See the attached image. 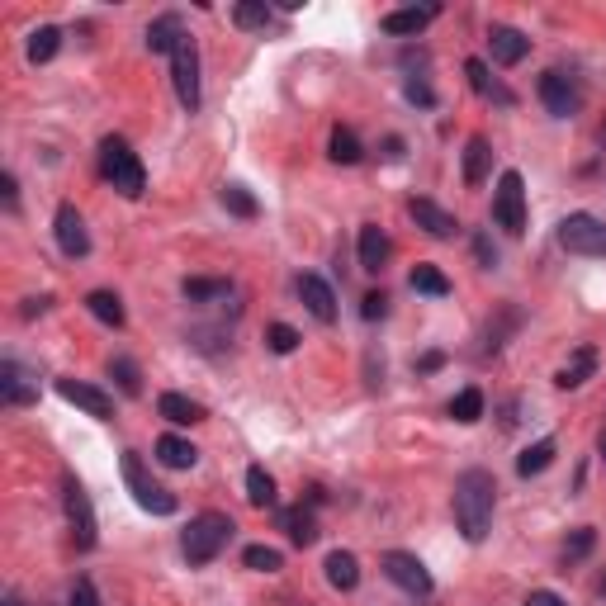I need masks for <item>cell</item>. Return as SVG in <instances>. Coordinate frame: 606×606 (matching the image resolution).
Segmentation results:
<instances>
[{
  "label": "cell",
  "mask_w": 606,
  "mask_h": 606,
  "mask_svg": "<svg viewBox=\"0 0 606 606\" xmlns=\"http://www.w3.org/2000/svg\"><path fill=\"white\" fill-rule=\"evenodd\" d=\"M232 24H237V29H270V5L266 0H242V5H232Z\"/></svg>",
  "instance_id": "37"
},
{
  "label": "cell",
  "mask_w": 606,
  "mask_h": 606,
  "mask_svg": "<svg viewBox=\"0 0 606 606\" xmlns=\"http://www.w3.org/2000/svg\"><path fill=\"white\" fill-rule=\"evenodd\" d=\"M242 564H247L251 573H280L285 569V554L275 550V545H247V550H242Z\"/></svg>",
  "instance_id": "36"
},
{
  "label": "cell",
  "mask_w": 606,
  "mask_h": 606,
  "mask_svg": "<svg viewBox=\"0 0 606 606\" xmlns=\"http://www.w3.org/2000/svg\"><path fill=\"white\" fill-rule=\"evenodd\" d=\"M384 578H389L393 588H403L408 597H417V602H427L431 592H436V583H431V573H427V564L417 559V554H408V550H389L384 559Z\"/></svg>",
  "instance_id": "8"
},
{
  "label": "cell",
  "mask_w": 606,
  "mask_h": 606,
  "mask_svg": "<svg viewBox=\"0 0 606 606\" xmlns=\"http://www.w3.org/2000/svg\"><path fill=\"white\" fill-rule=\"evenodd\" d=\"M602 464H606V436H602Z\"/></svg>",
  "instance_id": "51"
},
{
  "label": "cell",
  "mask_w": 606,
  "mask_h": 606,
  "mask_svg": "<svg viewBox=\"0 0 606 606\" xmlns=\"http://www.w3.org/2000/svg\"><path fill=\"white\" fill-rule=\"evenodd\" d=\"M57 48H62V29H53V24H43V29H34V34H29V62H34V67L53 62Z\"/></svg>",
  "instance_id": "33"
},
{
  "label": "cell",
  "mask_w": 606,
  "mask_h": 606,
  "mask_svg": "<svg viewBox=\"0 0 606 606\" xmlns=\"http://www.w3.org/2000/svg\"><path fill=\"white\" fill-rule=\"evenodd\" d=\"M403 95H408L412 105H422V109H431L436 105V90L422 81V76H408V86H403Z\"/></svg>",
  "instance_id": "43"
},
{
  "label": "cell",
  "mask_w": 606,
  "mask_h": 606,
  "mask_svg": "<svg viewBox=\"0 0 606 606\" xmlns=\"http://www.w3.org/2000/svg\"><path fill=\"white\" fill-rule=\"evenodd\" d=\"M441 360H446L441 351H431V356H422V365H417V370H441Z\"/></svg>",
  "instance_id": "48"
},
{
  "label": "cell",
  "mask_w": 606,
  "mask_h": 606,
  "mask_svg": "<svg viewBox=\"0 0 606 606\" xmlns=\"http://www.w3.org/2000/svg\"><path fill=\"white\" fill-rule=\"evenodd\" d=\"M493 223L502 232L521 237L526 232V180L521 171H502L498 176V190H493Z\"/></svg>",
  "instance_id": "5"
},
{
  "label": "cell",
  "mask_w": 606,
  "mask_h": 606,
  "mask_svg": "<svg viewBox=\"0 0 606 606\" xmlns=\"http://www.w3.org/2000/svg\"><path fill=\"white\" fill-rule=\"evenodd\" d=\"M521 606H569V602H564L559 592H545V588H540V592H531V597H526Z\"/></svg>",
  "instance_id": "44"
},
{
  "label": "cell",
  "mask_w": 606,
  "mask_h": 606,
  "mask_svg": "<svg viewBox=\"0 0 606 606\" xmlns=\"http://www.w3.org/2000/svg\"><path fill=\"white\" fill-rule=\"evenodd\" d=\"M488 161H493V147H488V138L474 133V138L464 143V185H469V190H479L483 180H488Z\"/></svg>",
  "instance_id": "24"
},
{
  "label": "cell",
  "mask_w": 606,
  "mask_h": 606,
  "mask_svg": "<svg viewBox=\"0 0 606 606\" xmlns=\"http://www.w3.org/2000/svg\"><path fill=\"white\" fill-rule=\"evenodd\" d=\"M299 299H303V308L322 322V327H332V322H337V294H332V285H327L322 275H299Z\"/></svg>",
  "instance_id": "15"
},
{
  "label": "cell",
  "mask_w": 606,
  "mask_h": 606,
  "mask_svg": "<svg viewBox=\"0 0 606 606\" xmlns=\"http://www.w3.org/2000/svg\"><path fill=\"white\" fill-rule=\"evenodd\" d=\"M48 303H53V299H29L19 313H24V318H38V313H48Z\"/></svg>",
  "instance_id": "47"
},
{
  "label": "cell",
  "mask_w": 606,
  "mask_h": 606,
  "mask_svg": "<svg viewBox=\"0 0 606 606\" xmlns=\"http://www.w3.org/2000/svg\"><path fill=\"white\" fill-rule=\"evenodd\" d=\"M384 313H389V294H384V289H370V294L360 299V318H365V322H379Z\"/></svg>",
  "instance_id": "41"
},
{
  "label": "cell",
  "mask_w": 606,
  "mask_h": 606,
  "mask_svg": "<svg viewBox=\"0 0 606 606\" xmlns=\"http://www.w3.org/2000/svg\"><path fill=\"white\" fill-rule=\"evenodd\" d=\"M157 464H166V469H195L199 450L190 446L185 436H161V441H157Z\"/></svg>",
  "instance_id": "27"
},
{
  "label": "cell",
  "mask_w": 606,
  "mask_h": 606,
  "mask_svg": "<svg viewBox=\"0 0 606 606\" xmlns=\"http://www.w3.org/2000/svg\"><path fill=\"white\" fill-rule=\"evenodd\" d=\"M67 606H100V592H95V583H90V578H76L72 592H67Z\"/></svg>",
  "instance_id": "42"
},
{
  "label": "cell",
  "mask_w": 606,
  "mask_h": 606,
  "mask_svg": "<svg viewBox=\"0 0 606 606\" xmlns=\"http://www.w3.org/2000/svg\"><path fill=\"white\" fill-rule=\"evenodd\" d=\"M474 251H479V261H483V266H498V251L488 247V237H474Z\"/></svg>",
  "instance_id": "46"
},
{
  "label": "cell",
  "mask_w": 606,
  "mask_h": 606,
  "mask_svg": "<svg viewBox=\"0 0 606 606\" xmlns=\"http://www.w3.org/2000/svg\"><path fill=\"white\" fill-rule=\"evenodd\" d=\"M327 157L337 161V166H356V161L365 157V147H360V138L351 133V128H332V138H327Z\"/></svg>",
  "instance_id": "29"
},
{
  "label": "cell",
  "mask_w": 606,
  "mask_h": 606,
  "mask_svg": "<svg viewBox=\"0 0 606 606\" xmlns=\"http://www.w3.org/2000/svg\"><path fill=\"white\" fill-rule=\"evenodd\" d=\"M535 90H540V105L550 109L554 119H573L583 109V86L569 72H545Z\"/></svg>",
  "instance_id": "10"
},
{
  "label": "cell",
  "mask_w": 606,
  "mask_h": 606,
  "mask_svg": "<svg viewBox=\"0 0 606 606\" xmlns=\"http://www.w3.org/2000/svg\"><path fill=\"white\" fill-rule=\"evenodd\" d=\"M450 417L460 422V427H474L483 417V393L479 389H460L455 398H450Z\"/></svg>",
  "instance_id": "35"
},
{
  "label": "cell",
  "mask_w": 606,
  "mask_h": 606,
  "mask_svg": "<svg viewBox=\"0 0 606 606\" xmlns=\"http://www.w3.org/2000/svg\"><path fill=\"white\" fill-rule=\"evenodd\" d=\"M488 53H493L498 67H517L521 57L531 53V38L521 34V29H512V24H493L488 29Z\"/></svg>",
  "instance_id": "17"
},
{
  "label": "cell",
  "mask_w": 606,
  "mask_h": 606,
  "mask_svg": "<svg viewBox=\"0 0 606 606\" xmlns=\"http://www.w3.org/2000/svg\"><path fill=\"white\" fill-rule=\"evenodd\" d=\"M53 237L62 256H72V261H86L90 256V232H86V218L76 204H57V218H53Z\"/></svg>",
  "instance_id": "11"
},
{
  "label": "cell",
  "mask_w": 606,
  "mask_h": 606,
  "mask_svg": "<svg viewBox=\"0 0 606 606\" xmlns=\"http://www.w3.org/2000/svg\"><path fill=\"white\" fill-rule=\"evenodd\" d=\"M5 606H24V602H19V597H15V592H10V597H5Z\"/></svg>",
  "instance_id": "49"
},
{
  "label": "cell",
  "mask_w": 606,
  "mask_h": 606,
  "mask_svg": "<svg viewBox=\"0 0 606 606\" xmlns=\"http://www.w3.org/2000/svg\"><path fill=\"white\" fill-rule=\"evenodd\" d=\"M408 285L417 289V294H427V299H446L450 289H455V285H450V280H446V275H441V270H436V266H427V261H422V266H412Z\"/></svg>",
  "instance_id": "30"
},
{
  "label": "cell",
  "mask_w": 606,
  "mask_h": 606,
  "mask_svg": "<svg viewBox=\"0 0 606 606\" xmlns=\"http://www.w3.org/2000/svg\"><path fill=\"white\" fill-rule=\"evenodd\" d=\"M592 370H597V351H592V346H578L569 365L554 375V384H559V389H583L592 379Z\"/></svg>",
  "instance_id": "25"
},
{
  "label": "cell",
  "mask_w": 606,
  "mask_h": 606,
  "mask_svg": "<svg viewBox=\"0 0 606 606\" xmlns=\"http://www.w3.org/2000/svg\"><path fill=\"white\" fill-rule=\"evenodd\" d=\"M86 313L95 322H105V327H114V332H119V327H124V299H119V294H114V289H90L86 294Z\"/></svg>",
  "instance_id": "23"
},
{
  "label": "cell",
  "mask_w": 606,
  "mask_h": 606,
  "mask_svg": "<svg viewBox=\"0 0 606 606\" xmlns=\"http://www.w3.org/2000/svg\"><path fill=\"white\" fill-rule=\"evenodd\" d=\"M299 341L303 337L289 327V322H270V327H266V346L275 351V356H294V351H299Z\"/></svg>",
  "instance_id": "38"
},
{
  "label": "cell",
  "mask_w": 606,
  "mask_h": 606,
  "mask_svg": "<svg viewBox=\"0 0 606 606\" xmlns=\"http://www.w3.org/2000/svg\"><path fill=\"white\" fill-rule=\"evenodd\" d=\"M185 38V29H180V15H161V19H152L147 24V48L152 53H176V43Z\"/></svg>",
  "instance_id": "26"
},
{
  "label": "cell",
  "mask_w": 606,
  "mask_h": 606,
  "mask_svg": "<svg viewBox=\"0 0 606 606\" xmlns=\"http://www.w3.org/2000/svg\"><path fill=\"white\" fill-rule=\"evenodd\" d=\"M232 535H237V521H232L228 512H199V517H190V526L180 531V554H185L190 569H204V564H214L218 554L228 550Z\"/></svg>",
  "instance_id": "2"
},
{
  "label": "cell",
  "mask_w": 606,
  "mask_h": 606,
  "mask_svg": "<svg viewBox=\"0 0 606 606\" xmlns=\"http://www.w3.org/2000/svg\"><path fill=\"white\" fill-rule=\"evenodd\" d=\"M171 81H176V100L185 114H195L199 109V48L195 38L185 34L176 43V53H171Z\"/></svg>",
  "instance_id": "9"
},
{
  "label": "cell",
  "mask_w": 606,
  "mask_h": 606,
  "mask_svg": "<svg viewBox=\"0 0 606 606\" xmlns=\"http://www.w3.org/2000/svg\"><path fill=\"white\" fill-rule=\"evenodd\" d=\"M157 412L171 427H195V422H204V403H195L190 393H161Z\"/></svg>",
  "instance_id": "20"
},
{
  "label": "cell",
  "mask_w": 606,
  "mask_h": 606,
  "mask_svg": "<svg viewBox=\"0 0 606 606\" xmlns=\"http://www.w3.org/2000/svg\"><path fill=\"white\" fill-rule=\"evenodd\" d=\"M356 251H360V270H370V275H379V270L389 266L393 242H389V232L379 228V223H360Z\"/></svg>",
  "instance_id": "16"
},
{
  "label": "cell",
  "mask_w": 606,
  "mask_h": 606,
  "mask_svg": "<svg viewBox=\"0 0 606 606\" xmlns=\"http://www.w3.org/2000/svg\"><path fill=\"white\" fill-rule=\"evenodd\" d=\"M597 138H602V147H606V119H602V128H597Z\"/></svg>",
  "instance_id": "50"
},
{
  "label": "cell",
  "mask_w": 606,
  "mask_h": 606,
  "mask_svg": "<svg viewBox=\"0 0 606 606\" xmlns=\"http://www.w3.org/2000/svg\"><path fill=\"white\" fill-rule=\"evenodd\" d=\"M322 569H327V583H332L337 592H356L360 588V559L351 550H332Z\"/></svg>",
  "instance_id": "22"
},
{
  "label": "cell",
  "mask_w": 606,
  "mask_h": 606,
  "mask_svg": "<svg viewBox=\"0 0 606 606\" xmlns=\"http://www.w3.org/2000/svg\"><path fill=\"white\" fill-rule=\"evenodd\" d=\"M436 15H441V5H408V10H389V15H384V34L417 38Z\"/></svg>",
  "instance_id": "18"
},
{
  "label": "cell",
  "mask_w": 606,
  "mask_h": 606,
  "mask_svg": "<svg viewBox=\"0 0 606 606\" xmlns=\"http://www.w3.org/2000/svg\"><path fill=\"white\" fill-rule=\"evenodd\" d=\"M592 545H597V535H592V526H578V531L569 535V545H564V564H578V559H588Z\"/></svg>",
  "instance_id": "40"
},
{
  "label": "cell",
  "mask_w": 606,
  "mask_h": 606,
  "mask_svg": "<svg viewBox=\"0 0 606 606\" xmlns=\"http://www.w3.org/2000/svg\"><path fill=\"white\" fill-rule=\"evenodd\" d=\"M0 403L5 408H29V403H38V375H29L19 360H0Z\"/></svg>",
  "instance_id": "12"
},
{
  "label": "cell",
  "mask_w": 606,
  "mask_h": 606,
  "mask_svg": "<svg viewBox=\"0 0 606 606\" xmlns=\"http://www.w3.org/2000/svg\"><path fill=\"white\" fill-rule=\"evenodd\" d=\"M554 237L573 256H606V218H597V214H569Z\"/></svg>",
  "instance_id": "6"
},
{
  "label": "cell",
  "mask_w": 606,
  "mask_h": 606,
  "mask_svg": "<svg viewBox=\"0 0 606 606\" xmlns=\"http://www.w3.org/2000/svg\"><path fill=\"white\" fill-rule=\"evenodd\" d=\"M100 176L124 199H143V190H147V171H143V161H138V152L124 138H114V133L100 143Z\"/></svg>",
  "instance_id": "3"
},
{
  "label": "cell",
  "mask_w": 606,
  "mask_h": 606,
  "mask_svg": "<svg viewBox=\"0 0 606 606\" xmlns=\"http://www.w3.org/2000/svg\"><path fill=\"white\" fill-rule=\"evenodd\" d=\"M53 389H57V398L76 403L81 412L100 417V422H109V417H114V398H109L105 389H95V384H81V379H57Z\"/></svg>",
  "instance_id": "13"
},
{
  "label": "cell",
  "mask_w": 606,
  "mask_h": 606,
  "mask_svg": "<svg viewBox=\"0 0 606 606\" xmlns=\"http://www.w3.org/2000/svg\"><path fill=\"white\" fill-rule=\"evenodd\" d=\"M223 209H228V214H237V218H256V199L247 195V190H242V185H223Z\"/></svg>",
  "instance_id": "39"
},
{
  "label": "cell",
  "mask_w": 606,
  "mask_h": 606,
  "mask_svg": "<svg viewBox=\"0 0 606 606\" xmlns=\"http://www.w3.org/2000/svg\"><path fill=\"white\" fill-rule=\"evenodd\" d=\"M493 507H498V479L488 469H464L455 479V526L469 545H483L493 531Z\"/></svg>",
  "instance_id": "1"
},
{
  "label": "cell",
  "mask_w": 606,
  "mask_h": 606,
  "mask_svg": "<svg viewBox=\"0 0 606 606\" xmlns=\"http://www.w3.org/2000/svg\"><path fill=\"white\" fill-rule=\"evenodd\" d=\"M0 190H5V204H10V209H19V185H15V176H10V171L0 176Z\"/></svg>",
  "instance_id": "45"
},
{
  "label": "cell",
  "mask_w": 606,
  "mask_h": 606,
  "mask_svg": "<svg viewBox=\"0 0 606 606\" xmlns=\"http://www.w3.org/2000/svg\"><path fill=\"white\" fill-rule=\"evenodd\" d=\"M408 214H412V223L427 232V237H436V242H446V237L460 232V218L446 214V209H441V204H431V199H408Z\"/></svg>",
  "instance_id": "14"
},
{
  "label": "cell",
  "mask_w": 606,
  "mask_h": 606,
  "mask_svg": "<svg viewBox=\"0 0 606 606\" xmlns=\"http://www.w3.org/2000/svg\"><path fill=\"white\" fill-rule=\"evenodd\" d=\"M464 76H469V86H474V95H483V100H498L502 109H512V105H517V95H512V90L502 86L498 76L488 72V62H483V57H469V62H464Z\"/></svg>",
  "instance_id": "19"
},
{
  "label": "cell",
  "mask_w": 606,
  "mask_h": 606,
  "mask_svg": "<svg viewBox=\"0 0 606 606\" xmlns=\"http://www.w3.org/2000/svg\"><path fill=\"white\" fill-rule=\"evenodd\" d=\"M554 450H559V446H554L550 436L531 441V446H526V450L517 455V474H521V479H535V474H545V469L554 464Z\"/></svg>",
  "instance_id": "28"
},
{
  "label": "cell",
  "mask_w": 606,
  "mask_h": 606,
  "mask_svg": "<svg viewBox=\"0 0 606 606\" xmlns=\"http://www.w3.org/2000/svg\"><path fill=\"white\" fill-rule=\"evenodd\" d=\"M109 379H114V384H119V393H128V398H138V393H143V370H138L128 356L109 360Z\"/></svg>",
  "instance_id": "34"
},
{
  "label": "cell",
  "mask_w": 606,
  "mask_h": 606,
  "mask_svg": "<svg viewBox=\"0 0 606 606\" xmlns=\"http://www.w3.org/2000/svg\"><path fill=\"white\" fill-rule=\"evenodd\" d=\"M280 531L289 535V545L308 550V545L318 540V517H313V507H285V512H280Z\"/></svg>",
  "instance_id": "21"
},
{
  "label": "cell",
  "mask_w": 606,
  "mask_h": 606,
  "mask_svg": "<svg viewBox=\"0 0 606 606\" xmlns=\"http://www.w3.org/2000/svg\"><path fill=\"white\" fill-rule=\"evenodd\" d=\"M119 469H124V483L128 493H133V502L143 507V512H152V517H176L180 498L171 493V488H161L152 474H147V464L138 450H124V460H119Z\"/></svg>",
  "instance_id": "4"
},
{
  "label": "cell",
  "mask_w": 606,
  "mask_h": 606,
  "mask_svg": "<svg viewBox=\"0 0 606 606\" xmlns=\"http://www.w3.org/2000/svg\"><path fill=\"white\" fill-rule=\"evenodd\" d=\"M62 507H67V526H72L76 550H95L100 526H95V507H90L86 488L76 483V474H67V479H62Z\"/></svg>",
  "instance_id": "7"
},
{
  "label": "cell",
  "mask_w": 606,
  "mask_h": 606,
  "mask_svg": "<svg viewBox=\"0 0 606 606\" xmlns=\"http://www.w3.org/2000/svg\"><path fill=\"white\" fill-rule=\"evenodd\" d=\"M247 502H251V507H261V512L280 502V498H275V479L266 474V464H251V469H247Z\"/></svg>",
  "instance_id": "31"
},
{
  "label": "cell",
  "mask_w": 606,
  "mask_h": 606,
  "mask_svg": "<svg viewBox=\"0 0 606 606\" xmlns=\"http://www.w3.org/2000/svg\"><path fill=\"white\" fill-rule=\"evenodd\" d=\"M180 294H185V303H218V299H232V280H185L180 285Z\"/></svg>",
  "instance_id": "32"
}]
</instances>
